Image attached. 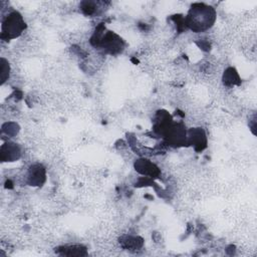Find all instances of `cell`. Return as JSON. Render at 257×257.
<instances>
[{"label": "cell", "mask_w": 257, "mask_h": 257, "mask_svg": "<svg viewBox=\"0 0 257 257\" xmlns=\"http://www.w3.org/2000/svg\"><path fill=\"white\" fill-rule=\"evenodd\" d=\"M215 20L216 10L214 7L205 3H194L191 5L184 23L190 30L199 33L210 29Z\"/></svg>", "instance_id": "1"}, {"label": "cell", "mask_w": 257, "mask_h": 257, "mask_svg": "<svg viewBox=\"0 0 257 257\" xmlns=\"http://www.w3.org/2000/svg\"><path fill=\"white\" fill-rule=\"evenodd\" d=\"M91 43L109 54L119 53L124 47L123 40L117 34L111 31L104 32L103 29L102 31H95L91 38Z\"/></svg>", "instance_id": "2"}, {"label": "cell", "mask_w": 257, "mask_h": 257, "mask_svg": "<svg viewBox=\"0 0 257 257\" xmlns=\"http://www.w3.org/2000/svg\"><path fill=\"white\" fill-rule=\"evenodd\" d=\"M26 28V24L17 11L10 12L2 21L1 38L10 40L18 37Z\"/></svg>", "instance_id": "3"}, {"label": "cell", "mask_w": 257, "mask_h": 257, "mask_svg": "<svg viewBox=\"0 0 257 257\" xmlns=\"http://www.w3.org/2000/svg\"><path fill=\"white\" fill-rule=\"evenodd\" d=\"M188 131L183 122L174 121L166 130L162 138L165 143L173 148H181L187 146Z\"/></svg>", "instance_id": "4"}, {"label": "cell", "mask_w": 257, "mask_h": 257, "mask_svg": "<svg viewBox=\"0 0 257 257\" xmlns=\"http://www.w3.org/2000/svg\"><path fill=\"white\" fill-rule=\"evenodd\" d=\"M187 146H192L195 151L202 152L207 147L206 133L202 127H192L188 130Z\"/></svg>", "instance_id": "5"}, {"label": "cell", "mask_w": 257, "mask_h": 257, "mask_svg": "<svg viewBox=\"0 0 257 257\" xmlns=\"http://www.w3.org/2000/svg\"><path fill=\"white\" fill-rule=\"evenodd\" d=\"M172 122L173 118L169 112H167L166 110H159L154 117L153 130L157 135L162 137Z\"/></svg>", "instance_id": "6"}, {"label": "cell", "mask_w": 257, "mask_h": 257, "mask_svg": "<svg viewBox=\"0 0 257 257\" xmlns=\"http://www.w3.org/2000/svg\"><path fill=\"white\" fill-rule=\"evenodd\" d=\"M21 157V148L18 144L8 142L1 146L0 158L2 162H14Z\"/></svg>", "instance_id": "7"}, {"label": "cell", "mask_w": 257, "mask_h": 257, "mask_svg": "<svg viewBox=\"0 0 257 257\" xmlns=\"http://www.w3.org/2000/svg\"><path fill=\"white\" fill-rule=\"evenodd\" d=\"M45 169L40 164L31 165L28 170L27 181L30 186H42L45 182Z\"/></svg>", "instance_id": "8"}, {"label": "cell", "mask_w": 257, "mask_h": 257, "mask_svg": "<svg viewBox=\"0 0 257 257\" xmlns=\"http://www.w3.org/2000/svg\"><path fill=\"white\" fill-rule=\"evenodd\" d=\"M135 167L136 170L143 175L157 176L159 174L158 168L148 160H138L135 164Z\"/></svg>", "instance_id": "9"}, {"label": "cell", "mask_w": 257, "mask_h": 257, "mask_svg": "<svg viewBox=\"0 0 257 257\" xmlns=\"http://www.w3.org/2000/svg\"><path fill=\"white\" fill-rule=\"evenodd\" d=\"M56 252L61 255L66 256H84L86 255V248L81 245H72V246H61L58 247Z\"/></svg>", "instance_id": "10"}, {"label": "cell", "mask_w": 257, "mask_h": 257, "mask_svg": "<svg viewBox=\"0 0 257 257\" xmlns=\"http://www.w3.org/2000/svg\"><path fill=\"white\" fill-rule=\"evenodd\" d=\"M9 71L10 66L8 61L4 57H1V84H3L8 79Z\"/></svg>", "instance_id": "11"}]
</instances>
